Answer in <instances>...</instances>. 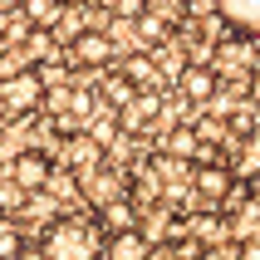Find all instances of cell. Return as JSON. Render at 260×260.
I'll list each match as a JSON object with an SVG mask.
<instances>
[{
	"mask_svg": "<svg viewBox=\"0 0 260 260\" xmlns=\"http://www.w3.org/2000/svg\"><path fill=\"white\" fill-rule=\"evenodd\" d=\"M44 260H103V231L88 216H54L40 236Z\"/></svg>",
	"mask_w": 260,
	"mask_h": 260,
	"instance_id": "6da1fadb",
	"label": "cell"
},
{
	"mask_svg": "<svg viewBox=\"0 0 260 260\" xmlns=\"http://www.w3.org/2000/svg\"><path fill=\"white\" fill-rule=\"evenodd\" d=\"M59 167L79 182V177H88V172H99L103 167V143L93 138V133H64V143H59Z\"/></svg>",
	"mask_w": 260,
	"mask_h": 260,
	"instance_id": "7a4b0ae2",
	"label": "cell"
},
{
	"mask_svg": "<svg viewBox=\"0 0 260 260\" xmlns=\"http://www.w3.org/2000/svg\"><path fill=\"white\" fill-rule=\"evenodd\" d=\"M0 108H5V113H15V118L40 113V108H44V84H40V74L25 69V74L0 79Z\"/></svg>",
	"mask_w": 260,
	"mask_h": 260,
	"instance_id": "3957f363",
	"label": "cell"
},
{
	"mask_svg": "<svg viewBox=\"0 0 260 260\" xmlns=\"http://www.w3.org/2000/svg\"><path fill=\"white\" fill-rule=\"evenodd\" d=\"M49 177H54V157L44 152V147H20L10 162V182L20 191H29V197H40L44 187H49Z\"/></svg>",
	"mask_w": 260,
	"mask_h": 260,
	"instance_id": "277c9868",
	"label": "cell"
},
{
	"mask_svg": "<svg viewBox=\"0 0 260 260\" xmlns=\"http://www.w3.org/2000/svg\"><path fill=\"white\" fill-rule=\"evenodd\" d=\"M231 187H236V177H231V167H226V162L206 157L202 167H191V191H197L206 206H221L226 197H231Z\"/></svg>",
	"mask_w": 260,
	"mask_h": 260,
	"instance_id": "5b68a950",
	"label": "cell"
},
{
	"mask_svg": "<svg viewBox=\"0 0 260 260\" xmlns=\"http://www.w3.org/2000/svg\"><path fill=\"white\" fill-rule=\"evenodd\" d=\"M69 59L79 69H108V64H113V35H108V29H84V35L69 44Z\"/></svg>",
	"mask_w": 260,
	"mask_h": 260,
	"instance_id": "8992f818",
	"label": "cell"
},
{
	"mask_svg": "<svg viewBox=\"0 0 260 260\" xmlns=\"http://www.w3.org/2000/svg\"><path fill=\"white\" fill-rule=\"evenodd\" d=\"M211 10L221 15V25L231 35L260 40V0H211Z\"/></svg>",
	"mask_w": 260,
	"mask_h": 260,
	"instance_id": "52a82bcc",
	"label": "cell"
},
{
	"mask_svg": "<svg viewBox=\"0 0 260 260\" xmlns=\"http://www.w3.org/2000/svg\"><path fill=\"white\" fill-rule=\"evenodd\" d=\"M255 54H250V40L246 35H231V40L216 49V79H246Z\"/></svg>",
	"mask_w": 260,
	"mask_h": 260,
	"instance_id": "ba28073f",
	"label": "cell"
},
{
	"mask_svg": "<svg viewBox=\"0 0 260 260\" xmlns=\"http://www.w3.org/2000/svg\"><path fill=\"white\" fill-rule=\"evenodd\" d=\"M79 191H84L88 202H93V211H99V206H108V202H118V197H128L123 177H118V172H108V167H99V172L79 177Z\"/></svg>",
	"mask_w": 260,
	"mask_h": 260,
	"instance_id": "9c48e42d",
	"label": "cell"
},
{
	"mask_svg": "<svg viewBox=\"0 0 260 260\" xmlns=\"http://www.w3.org/2000/svg\"><path fill=\"white\" fill-rule=\"evenodd\" d=\"M138 226H143V211H138L128 197L99 206V231H103V236H123V231H138Z\"/></svg>",
	"mask_w": 260,
	"mask_h": 260,
	"instance_id": "30bf717a",
	"label": "cell"
},
{
	"mask_svg": "<svg viewBox=\"0 0 260 260\" xmlns=\"http://www.w3.org/2000/svg\"><path fill=\"white\" fill-rule=\"evenodd\" d=\"M152 241L143 231H123V236H103V260H147Z\"/></svg>",
	"mask_w": 260,
	"mask_h": 260,
	"instance_id": "8fae6325",
	"label": "cell"
},
{
	"mask_svg": "<svg viewBox=\"0 0 260 260\" xmlns=\"http://www.w3.org/2000/svg\"><path fill=\"white\" fill-rule=\"evenodd\" d=\"M226 231H236L241 241H260V202H255V197H246V202H236V206H231Z\"/></svg>",
	"mask_w": 260,
	"mask_h": 260,
	"instance_id": "7c38bea8",
	"label": "cell"
},
{
	"mask_svg": "<svg viewBox=\"0 0 260 260\" xmlns=\"http://www.w3.org/2000/svg\"><path fill=\"white\" fill-rule=\"evenodd\" d=\"M216 69H202V64H187V69H182V93H187L191 103H206L211 99V93H216Z\"/></svg>",
	"mask_w": 260,
	"mask_h": 260,
	"instance_id": "4fadbf2b",
	"label": "cell"
},
{
	"mask_svg": "<svg viewBox=\"0 0 260 260\" xmlns=\"http://www.w3.org/2000/svg\"><path fill=\"white\" fill-rule=\"evenodd\" d=\"M157 108H162V99H157V93H138V99H133L128 108L118 113V123H123V128H128V133H143L147 123L157 118Z\"/></svg>",
	"mask_w": 260,
	"mask_h": 260,
	"instance_id": "5bb4252c",
	"label": "cell"
},
{
	"mask_svg": "<svg viewBox=\"0 0 260 260\" xmlns=\"http://www.w3.org/2000/svg\"><path fill=\"white\" fill-rule=\"evenodd\" d=\"M103 99H108V113H123V108L138 99V88H133L123 74H108V79H103Z\"/></svg>",
	"mask_w": 260,
	"mask_h": 260,
	"instance_id": "9a60e30c",
	"label": "cell"
},
{
	"mask_svg": "<svg viewBox=\"0 0 260 260\" xmlns=\"http://www.w3.org/2000/svg\"><path fill=\"white\" fill-rule=\"evenodd\" d=\"M88 29V15H84V5H64V10H59V25L49 29V35H59V40H79V35H84Z\"/></svg>",
	"mask_w": 260,
	"mask_h": 260,
	"instance_id": "2e32d148",
	"label": "cell"
},
{
	"mask_svg": "<svg viewBox=\"0 0 260 260\" xmlns=\"http://www.w3.org/2000/svg\"><path fill=\"white\" fill-rule=\"evenodd\" d=\"M59 0H25V15H29V29H54L59 25Z\"/></svg>",
	"mask_w": 260,
	"mask_h": 260,
	"instance_id": "e0dca14e",
	"label": "cell"
},
{
	"mask_svg": "<svg viewBox=\"0 0 260 260\" xmlns=\"http://www.w3.org/2000/svg\"><path fill=\"white\" fill-rule=\"evenodd\" d=\"M20 250H25L20 221H15V216H0V260H20Z\"/></svg>",
	"mask_w": 260,
	"mask_h": 260,
	"instance_id": "ac0fdd59",
	"label": "cell"
},
{
	"mask_svg": "<svg viewBox=\"0 0 260 260\" xmlns=\"http://www.w3.org/2000/svg\"><path fill=\"white\" fill-rule=\"evenodd\" d=\"M152 69H157V64H152V54H133V59H123V79H128L133 88H143V84H152Z\"/></svg>",
	"mask_w": 260,
	"mask_h": 260,
	"instance_id": "d6986e66",
	"label": "cell"
},
{
	"mask_svg": "<svg viewBox=\"0 0 260 260\" xmlns=\"http://www.w3.org/2000/svg\"><path fill=\"white\" fill-rule=\"evenodd\" d=\"M25 69H35V59L25 54V44H5V49H0V79L25 74Z\"/></svg>",
	"mask_w": 260,
	"mask_h": 260,
	"instance_id": "ffe728a7",
	"label": "cell"
},
{
	"mask_svg": "<svg viewBox=\"0 0 260 260\" xmlns=\"http://www.w3.org/2000/svg\"><path fill=\"white\" fill-rule=\"evenodd\" d=\"M197 152V133L191 128H172L167 133V157H191Z\"/></svg>",
	"mask_w": 260,
	"mask_h": 260,
	"instance_id": "44dd1931",
	"label": "cell"
},
{
	"mask_svg": "<svg viewBox=\"0 0 260 260\" xmlns=\"http://www.w3.org/2000/svg\"><path fill=\"white\" fill-rule=\"evenodd\" d=\"M20 206H29V191H20L15 182H0V216H10Z\"/></svg>",
	"mask_w": 260,
	"mask_h": 260,
	"instance_id": "7402d4cb",
	"label": "cell"
},
{
	"mask_svg": "<svg viewBox=\"0 0 260 260\" xmlns=\"http://www.w3.org/2000/svg\"><path fill=\"white\" fill-rule=\"evenodd\" d=\"M108 15H118V20H143L147 0H108Z\"/></svg>",
	"mask_w": 260,
	"mask_h": 260,
	"instance_id": "603a6c76",
	"label": "cell"
},
{
	"mask_svg": "<svg viewBox=\"0 0 260 260\" xmlns=\"http://www.w3.org/2000/svg\"><path fill=\"white\" fill-rule=\"evenodd\" d=\"M182 10H187V0H147V15H157V20H177Z\"/></svg>",
	"mask_w": 260,
	"mask_h": 260,
	"instance_id": "cb8c5ba5",
	"label": "cell"
},
{
	"mask_svg": "<svg viewBox=\"0 0 260 260\" xmlns=\"http://www.w3.org/2000/svg\"><path fill=\"white\" fill-rule=\"evenodd\" d=\"M162 25H167V20H157V15H143V20H138V29H143V40H147V44H157V40H162Z\"/></svg>",
	"mask_w": 260,
	"mask_h": 260,
	"instance_id": "d4e9b609",
	"label": "cell"
},
{
	"mask_svg": "<svg viewBox=\"0 0 260 260\" xmlns=\"http://www.w3.org/2000/svg\"><path fill=\"white\" fill-rule=\"evenodd\" d=\"M236 260H260V241H241V255Z\"/></svg>",
	"mask_w": 260,
	"mask_h": 260,
	"instance_id": "484cf974",
	"label": "cell"
},
{
	"mask_svg": "<svg viewBox=\"0 0 260 260\" xmlns=\"http://www.w3.org/2000/svg\"><path fill=\"white\" fill-rule=\"evenodd\" d=\"M15 10H25V0H0V15H15Z\"/></svg>",
	"mask_w": 260,
	"mask_h": 260,
	"instance_id": "4316f807",
	"label": "cell"
},
{
	"mask_svg": "<svg viewBox=\"0 0 260 260\" xmlns=\"http://www.w3.org/2000/svg\"><path fill=\"white\" fill-rule=\"evenodd\" d=\"M250 99L260 103V74H250Z\"/></svg>",
	"mask_w": 260,
	"mask_h": 260,
	"instance_id": "83f0119b",
	"label": "cell"
},
{
	"mask_svg": "<svg viewBox=\"0 0 260 260\" xmlns=\"http://www.w3.org/2000/svg\"><path fill=\"white\" fill-rule=\"evenodd\" d=\"M59 5H84V0H59Z\"/></svg>",
	"mask_w": 260,
	"mask_h": 260,
	"instance_id": "f1b7e54d",
	"label": "cell"
}]
</instances>
